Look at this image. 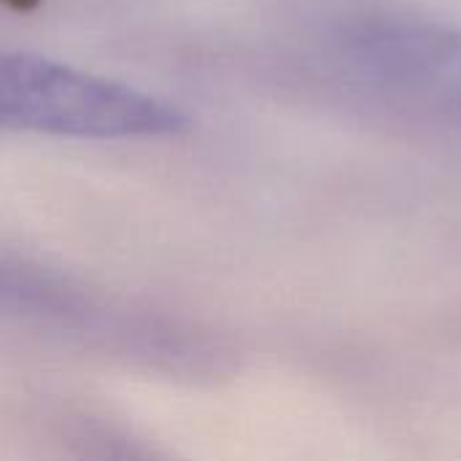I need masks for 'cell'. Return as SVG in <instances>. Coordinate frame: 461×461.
<instances>
[{"instance_id":"cell-1","label":"cell","mask_w":461,"mask_h":461,"mask_svg":"<svg viewBox=\"0 0 461 461\" xmlns=\"http://www.w3.org/2000/svg\"><path fill=\"white\" fill-rule=\"evenodd\" d=\"M348 81L461 130V27L397 8L348 14L332 35Z\"/></svg>"},{"instance_id":"cell-2","label":"cell","mask_w":461,"mask_h":461,"mask_svg":"<svg viewBox=\"0 0 461 461\" xmlns=\"http://www.w3.org/2000/svg\"><path fill=\"white\" fill-rule=\"evenodd\" d=\"M184 116L165 100L92 73L27 57L0 54V130L70 138H157Z\"/></svg>"}]
</instances>
